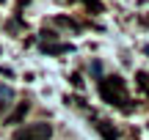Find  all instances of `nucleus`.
I'll return each mask as SVG.
<instances>
[{"instance_id": "1", "label": "nucleus", "mask_w": 149, "mask_h": 140, "mask_svg": "<svg viewBox=\"0 0 149 140\" xmlns=\"http://www.w3.org/2000/svg\"><path fill=\"white\" fill-rule=\"evenodd\" d=\"M100 96L108 104H113V107H127V102H130L122 77H105V80H100Z\"/></svg>"}, {"instance_id": "2", "label": "nucleus", "mask_w": 149, "mask_h": 140, "mask_svg": "<svg viewBox=\"0 0 149 140\" xmlns=\"http://www.w3.org/2000/svg\"><path fill=\"white\" fill-rule=\"evenodd\" d=\"M53 137V126L39 121V124H28L14 132V140H50Z\"/></svg>"}, {"instance_id": "3", "label": "nucleus", "mask_w": 149, "mask_h": 140, "mask_svg": "<svg viewBox=\"0 0 149 140\" xmlns=\"http://www.w3.org/2000/svg\"><path fill=\"white\" fill-rule=\"evenodd\" d=\"M97 129H100V135L105 137V140H119V132L113 129L111 121H100V124H97Z\"/></svg>"}, {"instance_id": "4", "label": "nucleus", "mask_w": 149, "mask_h": 140, "mask_svg": "<svg viewBox=\"0 0 149 140\" xmlns=\"http://www.w3.org/2000/svg\"><path fill=\"white\" fill-rule=\"evenodd\" d=\"M11 99H14V91L6 88V85H0V115H3V110L11 104Z\"/></svg>"}, {"instance_id": "5", "label": "nucleus", "mask_w": 149, "mask_h": 140, "mask_svg": "<svg viewBox=\"0 0 149 140\" xmlns=\"http://www.w3.org/2000/svg\"><path fill=\"white\" fill-rule=\"evenodd\" d=\"M138 85L144 88V91L149 93V74H144V71H138Z\"/></svg>"}, {"instance_id": "6", "label": "nucleus", "mask_w": 149, "mask_h": 140, "mask_svg": "<svg viewBox=\"0 0 149 140\" xmlns=\"http://www.w3.org/2000/svg\"><path fill=\"white\" fill-rule=\"evenodd\" d=\"M146 52H149V47H146Z\"/></svg>"}]
</instances>
